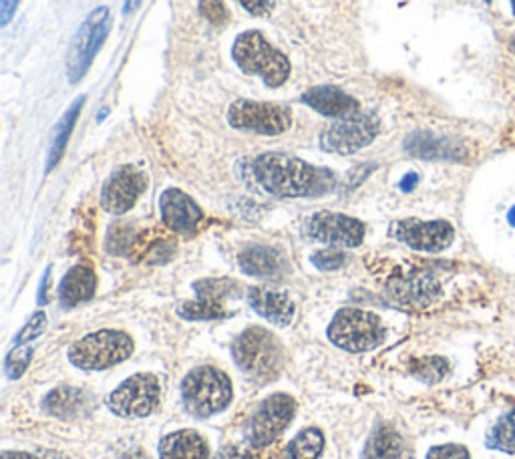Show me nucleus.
I'll list each match as a JSON object with an SVG mask.
<instances>
[{"mask_svg": "<svg viewBox=\"0 0 515 459\" xmlns=\"http://www.w3.org/2000/svg\"><path fill=\"white\" fill-rule=\"evenodd\" d=\"M254 182L276 198L320 196L334 188V176L328 170L314 168L286 153H264L250 166Z\"/></svg>", "mask_w": 515, "mask_h": 459, "instance_id": "1", "label": "nucleus"}, {"mask_svg": "<svg viewBox=\"0 0 515 459\" xmlns=\"http://www.w3.org/2000/svg\"><path fill=\"white\" fill-rule=\"evenodd\" d=\"M232 353L238 367L258 383L272 381L280 373L284 361L280 341L260 327H252L242 333L236 339Z\"/></svg>", "mask_w": 515, "mask_h": 459, "instance_id": "2", "label": "nucleus"}, {"mask_svg": "<svg viewBox=\"0 0 515 459\" xmlns=\"http://www.w3.org/2000/svg\"><path fill=\"white\" fill-rule=\"evenodd\" d=\"M232 55L242 71L262 77L268 87H280L290 77L286 55L274 49L258 31L242 33L234 43Z\"/></svg>", "mask_w": 515, "mask_h": 459, "instance_id": "3", "label": "nucleus"}, {"mask_svg": "<svg viewBox=\"0 0 515 459\" xmlns=\"http://www.w3.org/2000/svg\"><path fill=\"white\" fill-rule=\"evenodd\" d=\"M328 339L345 351L365 353L381 347L387 339L383 321L369 311L342 309L328 327Z\"/></svg>", "mask_w": 515, "mask_h": 459, "instance_id": "4", "label": "nucleus"}, {"mask_svg": "<svg viewBox=\"0 0 515 459\" xmlns=\"http://www.w3.org/2000/svg\"><path fill=\"white\" fill-rule=\"evenodd\" d=\"M182 397L192 415L210 417L230 405L232 383L228 375L216 367H198L184 379Z\"/></svg>", "mask_w": 515, "mask_h": 459, "instance_id": "5", "label": "nucleus"}, {"mask_svg": "<svg viewBox=\"0 0 515 459\" xmlns=\"http://www.w3.org/2000/svg\"><path fill=\"white\" fill-rule=\"evenodd\" d=\"M133 353V341L129 335L113 329L97 331L69 349V361L85 371H103L129 359Z\"/></svg>", "mask_w": 515, "mask_h": 459, "instance_id": "6", "label": "nucleus"}, {"mask_svg": "<svg viewBox=\"0 0 515 459\" xmlns=\"http://www.w3.org/2000/svg\"><path fill=\"white\" fill-rule=\"evenodd\" d=\"M109 31L111 11L107 7H99L87 15L67 51V77L71 83H79L87 75Z\"/></svg>", "mask_w": 515, "mask_h": 459, "instance_id": "7", "label": "nucleus"}, {"mask_svg": "<svg viewBox=\"0 0 515 459\" xmlns=\"http://www.w3.org/2000/svg\"><path fill=\"white\" fill-rule=\"evenodd\" d=\"M379 135V119L371 113H351L340 117L320 135V147L338 156H351L371 145Z\"/></svg>", "mask_w": 515, "mask_h": 459, "instance_id": "8", "label": "nucleus"}, {"mask_svg": "<svg viewBox=\"0 0 515 459\" xmlns=\"http://www.w3.org/2000/svg\"><path fill=\"white\" fill-rule=\"evenodd\" d=\"M296 403L286 393L264 399L246 423V441L250 447H266L274 443L294 419Z\"/></svg>", "mask_w": 515, "mask_h": 459, "instance_id": "9", "label": "nucleus"}, {"mask_svg": "<svg viewBox=\"0 0 515 459\" xmlns=\"http://www.w3.org/2000/svg\"><path fill=\"white\" fill-rule=\"evenodd\" d=\"M228 121L234 129L260 135H280L292 127V115L286 107L250 99L234 101L228 111Z\"/></svg>", "mask_w": 515, "mask_h": 459, "instance_id": "10", "label": "nucleus"}, {"mask_svg": "<svg viewBox=\"0 0 515 459\" xmlns=\"http://www.w3.org/2000/svg\"><path fill=\"white\" fill-rule=\"evenodd\" d=\"M161 387L155 375L151 373H139L123 381L109 397L107 407L119 415V417H145L155 411L159 405Z\"/></svg>", "mask_w": 515, "mask_h": 459, "instance_id": "11", "label": "nucleus"}, {"mask_svg": "<svg viewBox=\"0 0 515 459\" xmlns=\"http://www.w3.org/2000/svg\"><path fill=\"white\" fill-rule=\"evenodd\" d=\"M304 232L314 242H322L336 248H357L365 238V224L334 212H316L308 218Z\"/></svg>", "mask_w": 515, "mask_h": 459, "instance_id": "12", "label": "nucleus"}, {"mask_svg": "<svg viewBox=\"0 0 515 459\" xmlns=\"http://www.w3.org/2000/svg\"><path fill=\"white\" fill-rule=\"evenodd\" d=\"M391 236L413 250L435 254V252L447 250L453 244L455 230L445 220L425 222V220L409 218V220L395 222L391 226Z\"/></svg>", "mask_w": 515, "mask_h": 459, "instance_id": "13", "label": "nucleus"}, {"mask_svg": "<svg viewBox=\"0 0 515 459\" xmlns=\"http://www.w3.org/2000/svg\"><path fill=\"white\" fill-rule=\"evenodd\" d=\"M145 186H147V180H145L143 172H139L133 166H123V168L115 170L109 176V180L105 182L103 192H101V206L109 214L121 216L135 206V202L143 194Z\"/></svg>", "mask_w": 515, "mask_h": 459, "instance_id": "14", "label": "nucleus"}, {"mask_svg": "<svg viewBox=\"0 0 515 459\" xmlns=\"http://www.w3.org/2000/svg\"><path fill=\"white\" fill-rule=\"evenodd\" d=\"M159 212L167 228L180 234H192L202 222L200 206L182 190H165L159 198Z\"/></svg>", "mask_w": 515, "mask_h": 459, "instance_id": "15", "label": "nucleus"}, {"mask_svg": "<svg viewBox=\"0 0 515 459\" xmlns=\"http://www.w3.org/2000/svg\"><path fill=\"white\" fill-rule=\"evenodd\" d=\"M387 292L391 300L401 306H427L439 296L441 286L433 274L417 272L407 278L393 280Z\"/></svg>", "mask_w": 515, "mask_h": 459, "instance_id": "16", "label": "nucleus"}, {"mask_svg": "<svg viewBox=\"0 0 515 459\" xmlns=\"http://www.w3.org/2000/svg\"><path fill=\"white\" fill-rule=\"evenodd\" d=\"M248 302L252 309L278 327H288L294 319V302L288 294L270 288H250Z\"/></svg>", "mask_w": 515, "mask_h": 459, "instance_id": "17", "label": "nucleus"}, {"mask_svg": "<svg viewBox=\"0 0 515 459\" xmlns=\"http://www.w3.org/2000/svg\"><path fill=\"white\" fill-rule=\"evenodd\" d=\"M405 149L411 153V156L421 160H463L465 158V149L461 147V143L445 137H437L425 131L413 133L405 141Z\"/></svg>", "mask_w": 515, "mask_h": 459, "instance_id": "18", "label": "nucleus"}, {"mask_svg": "<svg viewBox=\"0 0 515 459\" xmlns=\"http://www.w3.org/2000/svg\"><path fill=\"white\" fill-rule=\"evenodd\" d=\"M302 101L312 107L314 111L328 115V117H345L359 109V101L338 87H312L302 95Z\"/></svg>", "mask_w": 515, "mask_h": 459, "instance_id": "19", "label": "nucleus"}, {"mask_svg": "<svg viewBox=\"0 0 515 459\" xmlns=\"http://www.w3.org/2000/svg\"><path fill=\"white\" fill-rule=\"evenodd\" d=\"M210 449L206 439L192 429L169 433L159 443L161 459H208Z\"/></svg>", "mask_w": 515, "mask_h": 459, "instance_id": "20", "label": "nucleus"}, {"mask_svg": "<svg viewBox=\"0 0 515 459\" xmlns=\"http://www.w3.org/2000/svg\"><path fill=\"white\" fill-rule=\"evenodd\" d=\"M240 268L250 276L274 278L288 270L284 254L270 246H250L240 254Z\"/></svg>", "mask_w": 515, "mask_h": 459, "instance_id": "21", "label": "nucleus"}, {"mask_svg": "<svg viewBox=\"0 0 515 459\" xmlns=\"http://www.w3.org/2000/svg\"><path fill=\"white\" fill-rule=\"evenodd\" d=\"M95 290H97V276L93 268L85 264H77L65 274L59 288V298L63 306L73 309V306L93 298Z\"/></svg>", "mask_w": 515, "mask_h": 459, "instance_id": "22", "label": "nucleus"}, {"mask_svg": "<svg viewBox=\"0 0 515 459\" xmlns=\"http://www.w3.org/2000/svg\"><path fill=\"white\" fill-rule=\"evenodd\" d=\"M43 409L59 419H75L91 409V399L81 389L59 387L45 397Z\"/></svg>", "mask_w": 515, "mask_h": 459, "instance_id": "23", "label": "nucleus"}, {"mask_svg": "<svg viewBox=\"0 0 515 459\" xmlns=\"http://www.w3.org/2000/svg\"><path fill=\"white\" fill-rule=\"evenodd\" d=\"M83 103H85V97H79L73 101V105L65 111V115L59 119L57 127L53 129V137H51V145H49V160H47V172H53L57 168V164L61 162L63 153L67 149V143H69V137L73 133V127L77 123V117L83 109Z\"/></svg>", "mask_w": 515, "mask_h": 459, "instance_id": "24", "label": "nucleus"}, {"mask_svg": "<svg viewBox=\"0 0 515 459\" xmlns=\"http://www.w3.org/2000/svg\"><path fill=\"white\" fill-rule=\"evenodd\" d=\"M403 455V439L401 435L387 425H379L363 451V459H401Z\"/></svg>", "mask_w": 515, "mask_h": 459, "instance_id": "25", "label": "nucleus"}, {"mask_svg": "<svg viewBox=\"0 0 515 459\" xmlns=\"http://www.w3.org/2000/svg\"><path fill=\"white\" fill-rule=\"evenodd\" d=\"M322 449H324L322 431L318 427H308L292 439L288 447V455L290 459H318Z\"/></svg>", "mask_w": 515, "mask_h": 459, "instance_id": "26", "label": "nucleus"}, {"mask_svg": "<svg viewBox=\"0 0 515 459\" xmlns=\"http://www.w3.org/2000/svg\"><path fill=\"white\" fill-rule=\"evenodd\" d=\"M178 315L182 319H188V321H216V319H224V317H230L232 313H228L222 302H216V300H208V298H200L198 300H190V302H184L180 309H178Z\"/></svg>", "mask_w": 515, "mask_h": 459, "instance_id": "27", "label": "nucleus"}, {"mask_svg": "<svg viewBox=\"0 0 515 459\" xmlns=\"http://www.w3.org/2000/svg\"><path fill=\"white\" fill-rule=\"evenodd\" d=\"M487 445L503 453H515V409L505 413L489 431Z\"/></svg>", "mask_w": 515, "mask_h": 459, "instance_id": "28", "label": "nucleus"}, {"mask_svg": "<svg viewBox=\"0 0 515 459\" xmlns=\"http://www.w3.org/2000/svg\"><path fill=\"white\" fill-rule=\"evenodd\" d=\"M196 292L200 298H208V300H216V302H222L224 298H230V296H236L240 290H238V284L234 280H226V278H220V280H200L194 284Z\"/></svg>", "mask_w": 515, "mask_h": 459, "instance_id": "29", "label": "nucleus"}, {"mask_svg": "<svg viewBox=\"0 0 515 459\" xmlns=\"http://www.w3.org/2000/svg\"><path fill=\"white\" fill-rule=\"evenodd\" d=\"M33 357H35V349H33V347L19 345L15 351H11V355H9L7 361H5V373H7V377L13 379V381L21 379L23 373L29 369Z\"/></svg>", "mask_w": 515, "mask_h": 459, "instance_id": "30", "label": "nucleus"}, {"mask_svg": "<svg viewBox=\"0 0 515 459\" xmlns=\"http://www.w3.org/2000/svg\"><path fill=\"white\" fill-rule=\"evenodd\" d=\"M449 371V365L445 359H423L417 363L415 367V375L423 381H429V383H435V381H441Z\"/></svg>", "mask_w": 515, "mask_h": 459, "instance_id": "31", "label": "nucleus"}, {"mask_svg": "<svg viewBox=\"0 0 515 459\" xmlns=\"http://www.w3.org/2000/svg\"><path fill=\"white\" fill-rule=\"evenodd\" d=\"M200 5V13L204 15V19L208 23H212L214 27H224L230 19L228 9L224 5V0H198Z\"/></svg>", "mask_w": 515, "mask_h": 459, "instance_id": "32", "label": "nucleus"}, {"mask_svg": "<svg viewBox=\"0 0 515 459\" xmlns=\"http://www.w3.org/2000/svg\"><path fill=\"white\" fill-rule=\"evenodd\" d=\"M347 262V254L340 252L336 248H328V250H320L316 254H312V264L318 268V270H338L345 266Z\"/></svg>", "mask_w": 515, "mask_h": 459, "instance_id": "33", "label": "nucleus"}, {"mask_svg": "<svg viewBox=\"0 0 515 459\" xmlns=\"http://www.w3.org/2000/svg\"><path fill=\"white\" fill-rule=\"evenodd\" d=\"M45 327H47V315H45V313H35V315L31 317V321L23 327V331L19 333V337L15 339L17 347H19V345H27V343L35 341L37 337H41L43 331H45Z\"/></svg>", "mask_w": 515, "mask_h": 459, "instance_id": "34", "label": "nucleus"}, {"mask_svg": "<svg viewBox=\"0 0 515 459\" xmlns=\"http://www.w3.org/2000/svg\"><path fill=\"white\" fill-rule=\"evenodd\" d=\"M427 459H471V455L463 445L447 443V445L431 447L427 453Z\"/></svg>", "mask_w": 515, "mask_h": 459, "instance_id": "35", "label": "nucleus"}, {"mask_svg": "<svg viewBox=\"0 0 515 459\" xmlns=\"http://www.w3.org/2000/svg\"><path fill=\"white\" fill-rule=\"evenodd\" d=\"M214 459H260L252 447H244V445H226L218 451V455Z\"/></svg>", "mask_w": 515, "mask_h": 459, "instance_id": "36", "label": "nucleus"}, {"mask_svg": "<svg viewBox=\"0 0 515 459\" xmlns=\"http://www.w3.org/2000/svg\"><path fill=\"white\" fill-rule=\"evenodd\" d=\"M238 3L254 17H268L276 7V0H238Z\"/></svg>", "mask_w": 515, "mask_h": 459, "instance_id": "37", "label": "nucleus"}, {"mask_svg": "<svg viewBox=\"0 0 515 459\" xmlns=\"http://www.w3.org/2000/svg\"><path fill=\"white\" fill-rule=\"evenodd\" d=\"M21 0H0V25L7 27L17 13Z\"/></svg>", "mask_w": 515, "mask_h": 459, "instance_id": "38", "label": "nucleus"}, {"mask_svg": "<svg viewBox=\"0 0 515 459\" xmlns=\"http://www.w3.org/2000/svg\"><path fill=\"white\" fill-rule=\"evenodd\" d=\"M49 282H51V268L45 272L43 280H41V290H39V304H45L47 302V288H49Z\"/></svg>", "mask_w": 515, "mask_h": 459, "instance_id": "39", "label": "nucleus"}, {"mask_svg": "<svg viewBox=\"0 0 515 459\" xmlns=\"http://www.w3.org/2000/svg\"><path fill=\"white\" fill-rule=\"evenodd\" d=\"M0 459H41V457L25 453V451H5L3 455H0Z\"/></svg>", "mask_w": 515, "mask_h": 459, "instance_id": "40", "label": "nucleus"}, {"mask_svg": "<svg viewBox=\"0 0 515 459\" xmlns=\"http://www.w3.org/2000/svg\"><path fill=\"white\" fill-rule=\"evenodd\" d=\"M417 182H419V176H417V174H407V176L401 180V190H403V192H411Z\"/></svg>", "mask_w": 515, "mask_h": 459, "instance_id": "41", "label": "nucleus"}, {"mask_svg": "<svg viewBox=\"0 0 515 459\" xmlns=\"http://www.w3.org/2000/svg\"><path fill=\"white\" fill-rule=\"evenodd\" d=\"M121 459H149V455H147V453H143L141 449H131V451L123 453V455H121Z\"/></svg>", "mask_w": 515, "mask_h": 459, "instance_id": "42", "label": "nucleus"}, {"mask_svg": "<svg viewBox=\"0 0 515 459\" xmlns=\"http://www.w3.org/2000/svg\"><path fill=\"white\" fill-rule=\"evenodd\" d=\"M139 5H141V0H125L123 13H125V15H129V13H133V11H135Z\"/></svg>", "mask_w": 515, "mask_h": 459, "instance_id": "43", "label": "nucleus"}, {"mask_svg": "<svg viewBox=\"0 0 515 459\" xmlns=\"http://www.w3.org/2000/svg\"><path fill=\"white\" fill-rule=\"evenodd\" d=\"M507 222H509V226H511V228H515V206L507 212Z\"/></svg>", "mask_w": 515, "mask_h": 459, "instance_id": "44", "label": "nucleus"}, {"mask_svg": "<svg viewBox=\"0 0 515 459\" xmlns=\"http://www.w3.org/2000/svg\"><path fill=\"white\" fill-rule=\"evenodd\" d=\"M509 5H511V11H513V15H515V0H509Z\"/></svg>", "mask_w": 515, "mask_h": 459, "instance_id": "45", "label": "nucleus"}, {"mask_svg": "<svg viewBox=\"0 0 515 459\" xmlns=\"http://www.w3.org/2000/svg\"><path fill=\"white\" fill-rule=\"evenodd\" d=\"M485 3H491V0H485Z\"/></svg>", "mask_w": 515, "mask_h": 459, "instance_id": "46", "label": "nucleus"}]
</instances>
